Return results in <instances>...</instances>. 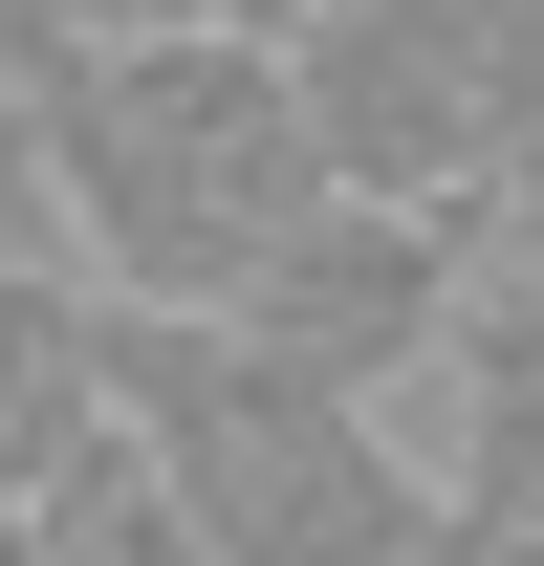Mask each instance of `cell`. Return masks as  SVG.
Masks as SVG:
<instances>
[{
	"instance_id": "obj_1",
	"label": "cell",
	"mask_w": 544,
	"mask_h": 566,
	"mask_svg": "<svg viewBox=\"0 0 544 566\" xmlns=\"http://www.w3.org/2000/svg\"><path fill=\"white\" fill-rule=\"evenodd\" d=\"M44 175H66V262L109 305H240L262 240L327 197V153L283 109V44H218V22L66 44L44 66Z\"/></svg>"
},
{
	"instance_id": "obj_2",
	"label": "cell",
	"mask_w": 544,
	"mask_h": 566,
	"mask_svg": "<svg viewBox=\"0 0 544 566\" xmlns=\"http://www.w3.org/2000/svg\"><path fill=\"white\" fill-rule=\"evenodd\" d=\"M109 458L197 523V566H393L436 523V458L370 392L240 349L218 305H109Z\"/></svg>"
},
{
	"instance_id": "obj_3",
	"label": "cell",
	"mask_w": 544,
	"mask_h": 566,
	"mask_svg": "<svg viewBox=\"0 0 544 566\" xmlns=\"http://www.w3.org/2000/svg\"><path fill=\"white\" fill-rule=\"evenodd\" d=\"M283 109L327 153V197H393V218L479 240V197H501V44H479V0H327L283 44Z\"/></svg>"
},
{
	"instance_id": "obj_4",
	"label": "cell",
	"mask_w": 544,
	"mask_h": 566,
	"mask_svg": "<svg viewBox=\"0 0 544 566\" xmlns=\"http://www.w3.org/2000/svg\"><path fill=\"white\" fill-rule=\"evenodd\" d=\"M458 305H479V240H458V218H393V197H305V218L262 240V283L218 305V327H240V349H283L305 392H370V415H393L414 370L458 349Z\"/></svg>"
},
{
	"instance_id": "obj_5",
	"label": "cell",
	"mask_w": 544,
	"mask_h": 566,
	"mask_svg": "<svg viewBox=\"0 0 544 566\" xmlns=\"http://www.w3.org/2000/svg\"><path fill=\"white\" fill-rule=\"evenodd\" d=\"M436 392H458L436 501H458V523H544V262H523V283L479 262V305H458V349H436Z\"/></svg>"
},
{
	"instance_id": "obj_6",
	"label": "cell",
	"mask_w": 544,
	"mask_h": 566,
	"mask_svg": "<svg viewBox=\"0 0 544 566\" xmlns=\"http://www.w3.org/2000/svg\"><path fill=\"white\" fill-rule=\"evenodd\" d=\"M109 436V283L87 262H0V501L66 480Z\"/></svg>"
},
{
	"instance_id": "obj_7",
	"label": "cell",
	"mask_w": 544,
	"mask_h": 566,
	"mask_svg": "<svg viewBox=\"0 0 544 566\" xmlns=\"http://www.w3.org/2000/svg\"><path fill=\"white\" fill-rule=\"evenodd\" d=\"M22 566H197V523H175V501H153L132 458L87 436L66 480H22Z\"/></svg>"
},
{
	"instance_id": "obj_8",
	"label": "cell",
	"mask_w": 544,
	"mask_h": 566,
	"mask_svg": "<svg viewBox=\"0 0 544 566\" xmlns=\"http://www.w3.org/2000/svg\"><path fill=\"white\" fill-rule=\"evenodd\" d=\"M479 44H501V197H479V240L544 262V0H479Z\"/></svg>"
},
{
	"instance_id": "obj_9",
	"label": "cell",
	"mask_w": 544,
	"mask_h": 566,
	"mask_svg": "<svg viewBox=\"0 0 544 566\" xmlns=\"http://www.w3.org/2000/svg\"><path fill=\"white\" fill-rule=\"evenodd\" d=\"M0 262H66V175H44V66L0 44Z\"/></svg>"
},
{
	"instance_id": "obj_10",
	"label": "cell",
	"mask_w": 544,
	"mask_h": 566,
	"mask_svg": "<svg viewBox=\"0 0 544 566\" xmlns=\"http://www.w3.org/2000/svg\"><path fill=\"white\" fill-rule=\"evenodd\" d=\"M393 566H544V523H458V501H436V523H414Z\"/></svg>"
},
{
	"instance_id": "obj_11",
	"label": "cell",
	"mask_w": 544,
	"mask_h": 566,
	"mask_svg": "<svg viewBox=\"0 0 544 566\" xmlns=\"http://www.w3.org/2000/svg\"><path fill=\"white\" fill-rule=\"evenodd\" d=\"M175 22H218V44H305L327 0H175Z\"/></svg>"
},
{
	"instance_id": "obj_12",
	"label": "cell",
	"mask_w": 544,
	"mask_h": 566,
	"mask_svg": "<svg viewBox=\"0 0 544 566\" xmlns=\"http://www.w3.org/2000/svg\"><path fill=\"white\" fill-rule=\"evenodd\" d=\"M0 566H22V501H0Z\"/></svg>"
}]
</instances>
